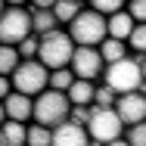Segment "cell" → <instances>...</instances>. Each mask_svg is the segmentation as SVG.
Returning <instances> with one entry per match:
<instances>
[{
	"label": "cell",
	"instance_id": "6da1fadb",
	"mask_svg": "<svg viewBox=\"0 0 146 146\" xmlns=\"http://www.w3.org/2000/svg\"><path fill=\"white\" fill-rule=\"evenodd\" d=\"M75 53V44L65 31H50L44 37H37V62L47 68V72H56V68H68Z\"/></svg>",
	"mask_w": 146,
	"mask_h": 146
},
{
	"label": "cell",
	"instance_id": "7a4b0ae2",
	"mask_svg": "<svg viewBox=\"0 0 146 146\" xmlns=\"http://www.w3.org/2000/svg\"><path fill=\"white\" fill-rule=\"evenodd\" d=\"M68 112H72L68 96L47 87L40 96H34V112H31V118H34V124L53 131V127H59L62 121H68Z\"/></svg>",
	"mask_w": 146,
	"mask_h": 146
},
{
	"label": "cell",
	"instance_id": "3957f363",
	"mask_svg": "<svg viewBox=\"0 0 146 146\" xmlns=\"http://www.w3.org/2000/svg\"><path fill=\"white\" fill-rule=\"evenodd\" d=\"M28 37H31V13L19 3L3 6V13H0V44L3 47H19Z\"/></svg>",
	"mask_w": 146,
	"mask_h": 146
},
{
	"label": "cell",
	"instance_id": "277c9868",
	"mask_svg": "<svg viewBox=\"0 0 146 146\" xmlns=\"http://www.w3.org/2000/svg\"><path fill=\"white\" fill-rule=\"evenodd\" d=\"M9 84H13V90L16 93H25V96H40L44 90H47V84H50V72L37 62V59H22L19 62V68L9 75Z\"/></svg>",
	"mask_w": 146,
	"mask_h": 146
},
{
	"label": "cell",
	"instance_id": "5b68a950",
	"mask_svg": "<svg viewBox=\"0 0 146 146\" xmlns=\"http://www.w3.org/2000/svg\"><path fill=\"white\" fill-rule=\"evenodd\" d=\"M65 34H68L72 44H78V47H100V44L106 40V19H103L100 13H93V9H81V13L75 16V22L68 25Z\"/></svg>",
	"mask_w": 146,
	"mask_h": 146
},
{
	"label": "cell",
	"instance_id": "8992f818",
	"mask_svg": "<svg viewBox=\"0 0 146 146\" xmlns=\"http://www.w3.org/2000/svg\"><path fill=\"white\" fill-rule=\"evenodd\" d=\"M103 84L112 90L115 96L121 93H137V87L143 84V75H140V65L134 59H121V62H112L103 68Z\"/></svg>",
	"mask_w": 146,
	"mask_h": 146
},
{
	"label": "cell",
	"instance_id": "52a82bcc",
	"mask_svg": "<svg viewBox=\"0 0 146 146\" xmlns=\"http://www.w3.org/2000/svg\"><path fill=\"white\" fill-rule=\"evenodd\" d=\"M84 131H87L90 140L106 146V143H112V140H121L124 124L118 121L115 109H96V106H90V118H87V124H84Z\"/></svg>",
	"mask_w": 146,
	"mask_h": 146
},
{
	"label": "cell",
	"instance_id": "ba28073f",
	"mask_svg": "<svg viewBox=\"0 0 146 146\" xmlns=\"http://www.w3.org/2000/svg\"><path fill=\"white\" fill-rule=\"evenodd\" d=\"M103 68H106V62L100 59V50L96 47H75V53H72V62H68V72L78 78V81H96L100 75H103Z\"/></svg>",
	"mask_w": 146,
	"mask_h": 146
},
{
	"label": "cell",
	"instance_id": "9c48e42d",
	"mask_svg": "<svg viewBox=\"0 0 146 146\" xmlns=\"http://www.w3.org/2000/svg\"><path fill=\"white\" fill-rule=\"evenodd\" d=\"M115 115L124 127L140 124V121H146V100L140 93H121L115 100Z\"/></svg>",
	"mask_w": 146,
	"mask_h": 146
},
{
	"label": "cell",
	"instance_id": "30bf717a",
	"mask_svg": "<svg viewBox=\"0 0 146 146\" xmlns=\"http://www.w3.org/2000/svg\"><path fill=\"white\" fill-rule=\"evenodd\" d=\"M90 137L81 124H72V121H62L59 127H53V137H50V146H87Z\"/></svg>",
	"mask_w": 146,
	"mask_h": 146
},
{
	"label": "cell",
	"instance_id": "8fae6325",
	"mask_svg": "<svg viewBox=\"0 0 146 146\" xmlns=\"http://www.w3.org/2000/svg\"><path fill=\"white\" fill-rule=\"evenodd\" d=\"M3 109H6V118H9V121H22V124H25L31 118V112H34V100L13 90V93L3 100Z\"/></svg>",
	"mask_w": 146,
	"mask_h": 146
},
{
	"label": "cell",
	"instance_id": "7c38bea8",
	"mask_svg": "<svg viewBox=\"0 0 146 146\" xmlns=\"http://www.w3.org/2000/svg\"><path fill=\"white\" fill-rule=\"evenodd\" d=\"M131 31H134V19H131L124 9H121V13H115L112 19H106V37H112V40H121V44H127Z\"/></svg>",
	"mask_w": 146,
	"mask_h": 146
},
{
	"label": "cell",
	"instance_id": "4fadbf2b",
	"mask_svg": "<svg viewBox=\"0 0 146 146\" xmlns=\"http://www.w3.org/2000/svg\"><path fill=\"white\" fill-rule=\"evenodd\" d=\"M59 22L56 16H53V9H37V13H31V34L34 37H44V34H50V31H56Z\"/></svg>",
	"mask_w": 146,
	"mask_h": 146
},
{
	"label": "cell",
	"instance_id": "5bb4252c",
	"mask_svg": "<svg viewBox=\"0 0 146 146\" xmlns=\"http://www.w3.org/2000/svg\"><path fill=\"white\" fill-rule=\"evenodd\" d=\"M93 90L96 87H93L90 81H78V78H75V84L65 90V96H68L72 106H93Z\"/></svg>",
	"mask_w": 146,
	"mask_h": 146
},
{
	"label": "cell",
	"instance_id": "9a60e30c",
	"mask_svg": "<svg viewBox=\"0 0 146 146\" xmlns=\"http://www.w3.org/2000/svg\"><path fill=\"white\" fill-rule=\"evenodd\" d=\"M96 50H100V59H103L106 65L127 59V44H121V40H112V37H106V40H103Z\"/></svg>",
	"mask_w": 146,
	"mask_h": 146
},
{
	"label": "cell",
	"instance_id": "2e32d148",
	"mask_svg": "<svg viewBox=\"0 0 146 146\" xmlns=\"http://www.w3.org/2000/svg\"><path fill=\"white\" fill-rule=\"evenodd\" d=\"M0 140H3V146H25V124L6 118L0 124Z\"/></svg>",
	"mask_w": 146,
	"mask_h": 146
},
{
	"label": "cell",
	"instance_id": "e0dca14e",
	"mask_svg": "<svg viewBox=\"0 0 146 146\" xmlns=\"http://www.w3.org/2000/svg\"><path fill=\"white\" fill-rule=\"evenodd\" d=\"M81 9H84V6H81V3H75V0H56V3H53V16H56L59 25H72V22H75V16H78Z\"/></svg>",
	"mask_w": 146,
	"mask_h": 146
},
{
	"label": "cell",
	"instance_id": "ac0fdd59",
	"mask_svg": "<svg viewBox=\"0 0 146 146\" xmlns=\"http://www.w3.org/2000/svg\"><path fill=\"white\" fill-rule=\"evenodd\" d=\"M19 62H22V59H19V50H16V47H3V44H0V75H3V78H9V75L19 68Z\"/></svg>",
	"mask_w": 146,
	"mask_h": 146
},
{
	"label": "cell",
	"instance_id": "d6986e66",
	"mask_svg": "<svg viewBox=\"0 0 146 146\" xmlns=\"http://www.w3.org/2000/svg\"><path fill=\"white\" fill-rule=\"evenodd\" d=\"M50 137H53V131H47L40 124H28L25 127V146H50Z\"/></svg>",
	"mask_w": 146,
	"mask_h": 146
},
{
	"label": "cell",
	"instance_id": "ffe728a7",
	"mask_svg": "<svg viewBox=\"0 0 146 146\" xmlns=\"http://www.w3.org/2000/svg\"><path fill=\"white\" fill-rule=\"evenodd\" d=\"M75 84V75L68 72V68H56V72H50V90H59V93H65V90Z\"/></svg>",
	"mask_w": 146,
	"mask_h": 146
},
{
	"label": "cell",
	"instance_id": "44dd1931",
	"mask_svg": "<svg viewBox=\"0 0 146 146\" xmlns=\"http://www.w3.org/2000/svg\"><path fill=\"white\" fill-rule=\"evenodd\" d=\"M127 50H134V53L146 56V25H134L131 37H127Z\"/></svg>",
	"mask_w": 146,
	"mask_h": 146
},
{
	"label": "cell",
	"instance_id": "7402d4cb",
	"mask_svg": "<svg viewBox=\"0 0 146 146\" xmlns=\"http://www.w3.org/2000/svg\"><path fill=\"white\" fill-rule=\"evenodd\" d=\"M115 100L118 96L106 87V84H100V87L93 90V106H96V109H115Z\"/></svg>",
	"mask_w": 146,
	"mask_h": 146
},
{
	"label": "cell",
	"instance_id": "603a6c76",
	"mask_svg": "<svg viewBox=\"0 0 146 146\" xmlns=\"http://www.w3.org/2000/svg\"><path fill=\"white\" fill-rule=\"evenodd\" d=\"M90 9H93V13H100L103 19H112L115 13H121V9H124V3H118V0H96Z\"/></svg>",
	"mask_w": 146,
	"mask_h": 146
},
{
	"label": "cell",
	"instance_id": "cb8c5ba5",
	"mask_svg": "<svg viewBox=\"0 0 146 146\" xmlns=\"http://www.w3.org/2000/svg\"><path fill=\"white\" fill-rule=\"evenodd\" d=\"M124 13L134 19V25H146V0H131L124 6Z\"/></svg>",
	"mask_w": 146,
	"mask_h": 146
},
{
	"label": "cell",
	"instance_id": "d4e9b609",
	"mask_svg": "<svg viewBox=\"0 0 146 146\" xmlns=\"http://www.w3.org/2000/svg\"><path fill=\"white\" fill-rule=\"evenodd\" d=\"M124 140H127V146H146V121L134 124V127H127Z\"/></svg>",
	"mask_w": 146,
	"mask_h": 146
},
{
	"label": "cell",
	"instance_id": "484cf974",
	"mask_svg": "<svg viewBox=\"0 0 146 146\" xmlns=\"http://www.w3.org/2000/svg\"><path fill=\"white\" fill-rule=\"evenodd\" d=\"M16 50H19V59H37V37H28V40H22Z\"/></svg>",
	"mask_w": 146,
	"mask_h": 146
},
{
	"label": "cell",
	"instance_id": "4316f807",
	"mask_svg": "<svg viewBox=\"0 0 146 146\" xmlns=\"http://www.w3.org/2000/svg\"><path fill=\"white\" fill-rule=\"evenodd\" d=\"M87 118H90V106H72V112H68V121L72 124H87Z\"/></svg>",
	"mask_w": 146,
	"mask_h": 146
},
{
	"label": "cell",
	"instance_id": "83f0119b",
	"mask_svg": "<svg viewBox=\"0 0 146 146\" xmlns=\"http://www.w3.org/2000/svg\"><path fill=\"white\" fill-rule=\"evenodd\" d=\"M9 93H13V84H9V78H3V75H0V103H3Z\"/></svg>",
	"mask_w": 146,
	"mask_h": 146
},
{
	"label": "cell",
	"instance_id": "f1b7e54d",
	"mask_svg": "<svg viewBox=\"0 0 146 146\" xmlns=\"http://www.w3.org/2000/svg\"><path fill=\"white\" fill-rule=\"evenodd\" d=\"M106 146H127V140L121 137V140H112V143H106Z\"/></svg>",
	"mask_w": 146,
	"mask_h": 146
},
{
	"label": "cell",
	"instance_id": "f546056e",
	"mask_svg": "<svg viewBox=\"0 0 146 146\" xmlns=\"http://www.w3.org/2000/svg\"><path fill=\"white\" fill-rule=\"evenodd\" d=\"M6 121V109H3V103H0V124Z\"/></svg>",
	"mask_w": 146,
	"mask_h": 146
},
{
	"label": "cell",
	"instance_id": "4dcf8cb0",
	"mask_svg": "<svg viewBox=\"0 0 146 146\" xmlns=\"http://www.w3.org/2000/svg\"><path fill=\"white\" fill-rule=\"evenodd\" d=\"M140 75H143V81H146V62H143V65H140Z\"/></svg>",
	"mask_w": 146,
	"mask_h": 146
},
{
	"label": "cell",
	"instance_id": "1f68e13d",
	"mask_svg": "<svg viewBox=\"0 0 146 146\" xmlns=\"http://www.w3.org/2000/svg\"><path fill=\"white\" fill-rule=\"evenodd\" d=\"M87 146H103V143H96V140H90V143H87Z\"/></svg>",
	"mask_w": 146,
	"mask_h": 146
},
{
	"label": "cell",
	"instance_id": "d6a6232c",
	"mask_svg": "<svg viewBox=\"0 0 146 146\" xmlns=\"http://www.w3.org/2000/svg\"><path fill=\"white\" fill-rule=\"evenodd\" d=\"M0 13H3V3H0Z\"/></svg>",
	"mask_w": 146,
	"mask_h": 146
},
{
	"label": "cell",
	"instance_id": "836d02e7",
	"mask_svg": "<svg viewBox=\"0 0 146 146\" xmlns=\"http://www.w3.org/2000/svg\"><path fill=\"white\" fill-rule=\"evenodd\" d=\"M0 146H3V140H0Z\"/></svg>",
	"mask_w": 146,
	"mask_h": 146
}]
</instances>
